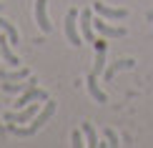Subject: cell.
Segmentation results:
<instances>
[{
  "label": "cell",
  "instance_id": "cell-1",
  "mask_svg": "<svg viewBox=\"0 0 153 148\" xmlns=\"http://www.w3.org/2000/svg\"><path fill=\"white\" fill-rule=\"evenodd\" d=\"M55 108H58V103L48 98V100H45V106H43V111H38V115L30 120V126H13V123H10V126H8V131H10V133H15V136H23V138L35 136V133H38V131H40V128H43V126H45L48 120L55 115Z\"/></svg>",
  "mask_w": 153,
  "mask_h": 148
},
{
  "label": "cell",
  "instance_id": "cell-2",
  "mask_svg": "<svg viewBox=\"0 0 153 148\" xmlns=\"http://www.w3.org/2000/svg\"><path fill=\"white\" fill-rule=\"evenodd\" d=\"M65 38H68V43L75 45V48L83 45V38L78 35V10L75 8H71L68 15H65Z\"/></svg>",
  "mask_w": 153,
  "mask_h": 148
},
{
  "label": "cell",
  "instance_id": "cell-3",
  "mask_svg": "<svg viewBox=\"0 0 153 148\" xmlns=\"http://www.w3.org/2000/svg\"><path fill=\"white\" fill-rule=\"evenodd\" d=\"M38 111H40V103L33 100L25 108H20L18 113H5V120H8V123H28V120H33L38 115Z\"/></svg>",
  "mask_w": 153,
  "mask_h": 148
},
{
  "label": "cell",
  "instance_id": "cell-4",
  "mask_svg": "<svg viewBox=\"0 0 153 148\" xmlns=\"http://www.w3.org/2000/svg\"><path fill=\"white\" fill-rule=\"evenodd\" d=\"M93 28L98 30L103 38H126L128 30L120 28V25H111V23H103V18H98V20H93Z\"/></svg>",
  "mask_w": 153,
  "mask_h": 148
},
{
  "label": "cell",
  "instance_id": "cell-5",
  "mask_svg": "<svg viewBox=\"0 0 153 148\" xmlns=\"http://www.w3.org/2000/svg\"><path fill=\"white\" fill-rule=\"evenodd\" d=\"M35 23L43 33H50V18H48V0H35Z\"/></svg>",
  "mask_w": 153,
  "mask_h": 148
},
{
  "label": "cell",
  "instance_id": "cell-6",
  "mask_svg": "<svg viewBox=\"0 0 153 148\" xmlns=\"http://www.w3.org/2000/svg\"><path fill=\"white\" fill-rule=\"evenodd\" d=\"M93 10L100 18H108V20H123V18H128V10L126 8H108L103 3H93Z\"/></svg>",
  "mask_w": 153,
  "mask_h": 148
},
{
  "label": "cell",
  "instance_id": "cell-7",
  "mask_svg": "<svg viewBox=\"0 0 153 148\" xmlns=\"http://www.w3.org/2000/svg\"><path fill=\"white\" fill-rule=\"evenodd\" d=\"M93 48H95V65H93V73L100 75L105 68V50H108V43L105 38H98V40H93Z\"/></svg>",
  "mask_w": 153,
  "mask_h": 148
},
{
  "label": "cell",
  "instance_id": "cell-8",
  "mask_svg": "<svg viewBox=\"0 0 153 148\" xmlns=\"http://www.w3.org/2000/svg\"><path fill=\"white\" fill-rule=\"evenodd\" d=\"M33 100H48V93L45 91H40L38 86H33V88H28L20 98H18V103H15V108H25L28 103H33Z\"/></svg>",
  "mask_w": 153,
  "mask_h": 148
},
{
  "label": "cell",
  "instance_id": "cell-9",
  "mask_svg": "<svg viewBox=\"0 0 153 148\" xmlns=\"http://www.w3.org/2000/svg\"><path fill=\"white\" fill-rule=\"evenodd\" d=\"M0 55H3V60L8 63V65H15V68L20 65V58L10 50V40H8V35H5V33H0Z\"/></svg>",
  "mask_w": 153,
  "mask_h": 148
},
{
  "label": "cell",
  "instance_id": "cell-10",
  "mask_svg": "<svg viewBox=\"0 0 153 148\" xmlns=\"http://www.w3.org/2000/svg\"><path fill=\"white\" fill-rule=\"evenodd\" d=\"M80 30H83V40L93 43V15H91V8L80 10Z\"/></svg>",
  "mask_w": 153,
  "mask_h": 148
},
{
  "label": "cell",
  "instance_id": "cell-11",
  "mask_svg": "<svg viewBox=\"0 0 153 148\" xmlns=\"http://www.w3.org/2000/svg\"><path fill=\"white\" fill-rule=\"evenodd\" d=\"M133 65H136V60L133 58H123V60H116V63H111V65L105 68V80H113L116 78V73H120V70H131Z\"/></svg>",
  "mask_w": 153,
  "mask_h": 148
},
{
  "label": "cell",
  "instance_id": "cell-12",
  "mask_svg": "<svg viewBox=\"0 0 153 148\" xmlns=\"http://www.w3.org/2000/svg\"><path fill=\"white\" fill-rule=\"evenodd\" d=\"M85 86H88V93H91V98H93V100H98V103H108V95L100 91V86H98V75H95V73L88 75Z\"/></svg>",
  "mask_w": 153,
  "mask_h": 148
},
{
  "label": "cell",
  "instance_id": "cell-13",
  "mask_svg": "<svg viewBox=\"0 0 153 148\" xmlns=\"http://www.w3.org/2000/svg\"><path fill=\"white\" fill-rule=\"evenodd\" d=\"M35 78H25V83H10V80H3V91L5 93H25L28 88L35 86Z\"/></svg>",
  "mask_w": 153,
  "mask_h": 148
},
{
  "label": "cell",
  "instance_id": "cell-14",
  "mask_svg": "<svg viewBox=\"0 0 153 148\" xmlns=\"http://www.w3.org/2000/svg\"><path fill=\"white\" fill-rule=\"evenodd\" d=\"M0 30H3V33L8 35L10 45H13V43H20V35H18V28H15V25H13L10 20H5V18H0Z\"/></svg>",
  "mask_w": 153,
  "mask_h": 148
},
{
  "label": "cell",
  "instance_id": "cell-15",
  "mask_svg": "<svg viewBox=\"0 0 153 148\" xmlns=\"http://www.w3.org/2000/svg\"><path fill=\"white\" fill-rule=\"evenodd\" d=\"M25 78H30V70H28V68H18L15 73L0 70V80H25Z\"/></svg>",
  "mask_w": 153,
  "mask_h": 148
},
{
  "label": "cell",
  "instance_id": "cell-16",
  "mask_svg": "<svg viewBox=\"0 0 153 148\" xmlns=\"http://www.w3.org/2000/svg\"><path fill=\"white\" fill-rule=\"evenodd\" d=\"M83 136H85V146H91V148H98V136H95V128L91 123H83Z\"/></svg>",
  "mask_w": 153,
  "mask_h": 148
},
{
  "label": "cell",
  "instance_id": "cell-17",
  "mask_svg": "<svg viewBox=\"0 0 153 148\" xmlns=\"http://www.w3.org/2000/svg\"><path fill=\"white\" fill-rule=\"evenodd\" d=\"M103 136H105V141H108V146H120V141H118V136H116V131L105 128V131H103Z\"/></svg>",
  "mask_w": 153,
  "mask_h": 148
},
{
  "label": "cell",
  "instance_id": "cell-18",
  "mask_svg": "<svg viewBox=\"0 0 153 148\" xmlns=\"http://www.w3.org/2000/svg\"><path fill=\"white\" fill-rule=\"evenodd\" d=\"M71 141H73V148H80V146H85V143H83V133L80 131H73V136H71Z\"/></svg>",
  "mask_w": 153,
  "mask_h": 148
},
{
  "label": "cell",
  "instance_id": "cell-19",
  "mask_svg": "<svg viewBox=\"0 0 153 148\" xmlns=\"http://www.w3.org/2000/svg\"><path fill=\"white\" fill-rule=\"evenodd\" d=\"M148 20H153V10H151V13H148Z\"/></svg>",
  "mask_w": 153,
  "mask_h": 148
}]
</instances>
